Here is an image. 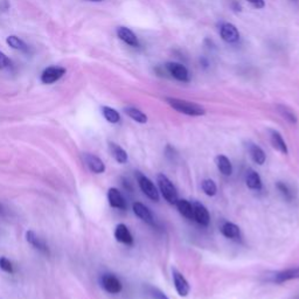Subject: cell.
<instances>
[{
  "label": "cell",
  "instance_id": "obj_32",
  "mask_svg": "<svg viewBox=\"0 0 299 299\" xmlns=\"http://www.w3.org/2000/svg\"><path fill=\"white\" fill-rule=\"evenodd\" d=\"M11 66V60L7 58L6 54L0 52V69H5Z\"/></svg>",
  "mask_w": 299,
  "mask_h": 299
},
{
  "label": "cell",
  "instance_id": "obj_13",
  "mask_svg": "<svg viewBox=\"0 0 299 299\" xmlns=\"http://www.w3.org/2000/svg\"><path fill=\"white\" fill-rule=\"evenodd\" d=\"M108 200L111 207L117 209H127V201L124 200V197L120 192L117 188H110L108 191Z\"/></svg>",
  "mask_w": 299,
  "mask_h": 299
},
{
  "label": "cell",
  "instance_id": "obj_5",
  "mask_svg": "<svg viewBox=\"0 0 299 299\" xmlns=\"http://www.w3.org/2000/svg\"><path fill=\"white\" fill-rule=\"evenodd\" d=\"M101 285L102 288L107 291V292L111 294L119 293L123 289V285L120 281L117 278L115 275L106 273L101 277Z\"/></svg>",
  "mask_w": 299,
  "mask_h": 299
},
{
  "label": "cell",
  "instance_id": "obj_23",
  "mask_svg": "<svg viewBox=\"0 0 299 299\" xmlns=\"http://www.w3.org/2000/svg\"><path fill=\"white\" fill-rule=\"evenodd\" d=\"M177 208L181 215L185 216L188 220H194V214H193V206L189 201L185 199H178L177 201Z\"/></svg>",
  "mask_w": 299,
  "mask_h": 299
},
{
  "label": "cell",
  "instance_id": "obj_2",
  "mask_svg": "<svg viewBox=\"0 0 299 299\" xmlns=\"http://www.w3.org/2000/svg\"><path fill=\"white\" fill-rule=\"evenodd\" d=\"M157 180H158V185L160 188V192L163 194V196L168 201L169 204L176 205L178 201V192L175 185L171 183V180L168 179L166 176L164 175H158L157 177Z\"/></svg>",
  "mask_w": 299,
  "mask_h": 299
},
{
  "label": "cell",
  "instance_id": "obj_31",
  "mask_svg": "<svg viewBox=\"0 0 299 299\" xmlns=\"http://www.w3.org/2000/svg\"><path fill=\"white\" fill-rule=\"evenodd\" d=\"M0 269H3L4 271L9 272V273H13V265L10 262V260H7L6 257H0Z\"/></svg>",
  "mask_w": 299,
  "mask_h": 299
},
{
  "label": "cell",
  "instance_id": "obj_30",
  "mask_svg": "<svg viewBox=\"0 0 299 299\" xmlns=\"http://www.w3.org/2000/svg\"><path fill=\"white\" fill-rule=\"evenodd\" d=\"M150 296H151L153 299H168V297L165 294L164 292H161L159 289L153 288V286H150L147 289Z\"/></svg>",
  "mask_w": 299,
  "mask_h": 299
},
{
  "label": "cell",
  "instance_id": "obj_12",
  "mask_svg": "<svg viewBox=\"0 0 299 299\" xmlns=\"http://www.w3.org/2000/svg\"><path fill=\"white\" fill-rule=\"evenodd\" d=\"M116 32H117V35H118V38L122 40L123 42H125L131 47H139L138 38H137L136 34L133 33L130 28L120 26L117 28Z\"/></svg>",
  "mask_w": 299,
  "mask_h": 299
},
{
  "label": "cell",
  "instance_id": "obj_19",
  "mask_svg": "<svg viewBox=\"0 0 299 299\" xmlns=\"http://www.w3.org/2000/svg\"><path fill=\"white\" fill-rule=\"evenodd\" d=\"M245 183L246 186L250 189H254V191H261L262 189V180L260 175L254 169H248L245 175Z\"/></svg>",
  "mask_w": 299,
  "mask_h": 299
},
{
  "label": "cell",
  "instance_id": "obj_22",
  "mask_svg": "<svg viewBox=\"0 0 299 299\" xmlns=\"http://www.w3.org/2000/svg\"><path fill=\"white\" fill-rule=\"evenodd\" d=\"M109 151H110L111 156L114 157L117 163L125 164L128 161V153L118 144L109 143Z\"/></svg>",
  "mask_w": 299,
  "mask_h": 299
},
{
  "label": "cell",
  "instance_id": "obj_21",
  "mask_svg": "<svg viewBox=\"0 0 299 299\" xmlns=\"http://www.w3.org/2000/svg\"><path fill=\"white\" fill-rule=\"evenodd\" d=\"M215 164L217 166V169H219L223 176L228 177L233 173V165L226 156L223 155L217 156L215 158Z\"/></svg>",
  "mask_w": 299,
  "mask_h": 299
},
{
  "label": "cell",
  "instance_id": "obj_25",
  "mask_svg": "<svg viewBox=\"0 0 299 299\" xmlns=\"http://www.w3.org/2000/svg\"><path fill=\"white\" fill-rule=\"evenodd\" d=\"M6 42H7V44H9L10 47H12L15 51L23 52V53H27V52H28V46L25 42L22 41L21 39L18 38V36L10 35L9 38L6 39Z\"/></svg>",
  "mask_w": 299,
  "mask_h": 299
},
{
  "label": "cell",
  "instance_id": "obj_24",
  "mask_svg": "<svg viewBox=\"0 0 299 299\" xmlns=\"http://www.w3.org/2000/svg\"><path fill=\"white\" fill-rule=\"evenodd\" d=\"M124 112L127 114L131 119L136 120L137 123L145 124L147 122V116L144 114L143 111H140L139 109L133 108V107H127L124 108Z\"/></svg>",
  "mask_w": 299,
  "mask_h": 299
},
{
  "label": "cell",
  "instance_id": "obj_28",
  "mask_svg": "<svg viewBox=\"0 0 299 299\" xmlns=\"http://www.w3.org/2000/svg\"><path fill=\"white\" fill-rule=\"evenodd\" d=\"M201 187H203V191L207 194L208 196H213L216 194V185L214 183L213 180L211 179H206L203 181V184H201Z\"/></svg>",
  "mask_w": 299,
  "mask_h": 299
},
{
  "label": "cell",
  "instance_id": "obj_9",
  "mask_svg": "<svg viewBox=\"0 0 299 299\" xmlns=\"http://www.w3.org/2000/svg\"><path fill=\"white\" fill-rule=\"evenodd\" d=\"M192 206H193L194 220L201 226H208L209 221H211V216H209L207 208H206L203 204L197 203V201H194Z\"/></svg>",
  "mask_w": 299,
  "mask_h": 299
},
{
  "label": "cell",
  "instance_id": "obj_7",
  "mask_svg": "<svg viewBox=\"0 0 299 299\" xmlns=\"http://www.w3.org/2000/svg\"><path fill=\"white\" fill-rule=\"evenodd\" d=\"M64 74H66V69L62 67H58V66L48 67L41 74V82L44 84L55 83L56 81L61 79Z\"/></svg>",
  "mask_w": 299,
  "mask_h": 299
},
{
  "label": "cell",
  "instance_id": "obj_27",
  "mask_svg": "<svg viewBox=\"0 0 299 299\" xmlns=\"http://www.w3.org/2000/svg\"><path fill=\"white\" fill-rule=\"evenodd\" d=\"M277 110L280 112V115L283 117V118L288 120L289 123L291 124H296L297 123V116L294 112L291 110L289 107H285V106H277Z\"/></svg>",
  "mask_w": 299,
  "mask_h": 299
},
{
  "label": "cell",
  "instance_id": "obj_10",
  "mask_svg": "<svg viewBox=\"0 0 299 299\" xmlns=\"http://www.w3.org/2000/svg\"><path fill=\"white\" fill-rule=\"evenodd\" d=\"M26 240L31 245H33L35 249H38L39 252H41L44 255H49V248L43 238L40 237L38 234L34 233L33 230H28L26 233Z\"/></svg>",
  "mask_w": 299,
  "mask_h": 299
},
{
  "label": "cell",
  "instance_id": "obj_1",
  "mask_svg": "<svg viewBox=\"0 0 299 299\" xmlns=\"http://www.w3.org/2000/svg\"><path fill=\"white\" fill-rule=\"evenodd\" d=\"M166 102L168 106L175 109L180 114L192 116V117H197V116H204L206 114V110L204 107L199 106V104L189 102V101L186 99H180V98H173V97H167Z\"/></svg>",
  "mask_w": 299,
  "mask_h": 299
},
{
  "label": "cell",
  "instance_id": "obj_4",
  "mask_svg": "<svg viewBox=\"0 0 299 299\" xmlns=\"http://www.w3.org/2000/svg\"><path fill=\"white\" fill-rule=\"evenodd\" d=\"M165 69H166V71L173 79L180 81V82H189V80H191L188 69L181 63L168 62L166 66H165Z\"/></svg>",
  "mask_w": 299,
  "mask_h": 299
},
{
  "label": "cell",
  "instance_id": "obj_34",
  "mask_svg": "<svg viewBox=\"0 0 299 299\" xmlns=\"http://www.w3.org/2000/svg\"><path fill=\"white\" fill-rule=\"evenodd\" d=\"M88 2H92V3H101V2H103V0H88Z\"/></svg>",
  "mask_w": 299,
  "mask_h": 299
},
{
  "label": "cell",
  "instance_id": "obj_14",
  "mask_svg": "<svg viewBox=\"0 0 299 299\" xmlns=\"http://www.w3.org/2000/svg\"><path fill=\"white\" fill-rule=\"evenodd\" d=\"M115 237L116 240L120 242V243L127 244V245H132L133 244V237L130 230L127 227V226L123 223L117 225L115 229Z\"/></svg>",
  "mask_w": 299,
  "mask_h": 299
},
{
  "label": "cell",
  "instance_id": "obj_33",
  "mask_svg": "<svg viewBox=\"0 0 299 299\" xmlns=\"http://www.w3.org/2000/svg\"><path fill=\"white\" fill-rule=\"evenodd\" d=\"M248 2L252 4L254 7H256L257 10H261V9H264L265 6V3L264 0H248Z\"/></svg>",
  "mask_w": 299,
  "mask_h": 299
},
{
  "label": "cell",
  "instance_id": "obj_8",
  "mask_svg": "<svg viewBox=\"0 0 299 299\" xmlns=\"http://www.w3.org/2000/svg\"><path fill=\"white\" fill-rule=\"evenodd\" d=\"M172 277H173V283H175L176 290L179 296L186 297L189 293V290H191V286H189L188 282L186 281V278L181 275L176 268L172 269Z\"/></svg>",
  "mask_w": 299,
  "mask_h": 299
},
{
  "label": "cell",
  "instance_id": "obj_11",
  "mask_svg": "<svg viewBox=\"0 0 299 299\" xmlns=\"http://www.w3.org/2000/svg\"><path fill=\"white\" fill-rule=\"evenodd\" d=\"M83 159L89 169H90L91 172L96 173V175H101V173L106 171V165H104L103 161L101 160L98 157L90 155V153H84Z\"/></svg>",
  "mask_w": 299,
  "mask_h": 299
},
{
  "label": "cell",
  "instance_id": "obj_26",
  "mask_svg": "<svg viewBox=\"0 0 299 299\" xmlns=\"http://www.w3.org/2000/svg\"><path fill=\"white\" fill-rule=\"evenodd\" d=\"M102 114L104 116V118H106L109 123L116 124V123H118L120 120L119 112L116 111L115 109H112L110 107H103L102 108Z\"/></svg>",
  "mask_w": 299,
  "mask_h": 299
},
{
  "label": "cell",
  "instance_id": "obj_6",
  "mask_svg": "<svg viewBox=\"0 0 299 299\" xmlns=\"http://www.w3.org/2000/svg\"><path fill=\"white\" fill-rule=\"evenodd\" d=\"M220 35L223 41L228 43H236L240 40V33L235 25L230 22H223L220 26Z\"/></svg>",
  "mask_w": 299,
  "mask_h": 299
},
{
  "label": "cell",
  "instance_id": "obj_20",
  "mask_svg": "<svg viewBox=\"0 0 299 299\" xmlns=\"http://www.w3.org/2000/svg\"><path fill=\"white\" fill-rule=\"evenodd\" d=\"M297 278H299V266L298 268H290L283 270L281 272H277L275 275L273 281L276 283H284L291 280H297Z\"/></svg>",
  "mask_w": 299,
  "mask_h": 299
},
{
  "label": "cell",
  "instance_id": "obj_3",
  "mask_svg": "<svg viewBox=\"0 0 299 299\" xmlns=\"http://www.w3.org/2000/svg\"><path fill=\"white\" fill-rule=\"evenodd\" d=\"M136 178H137V181H138L140 189L143 191L145 195H146L148 199H151L152 201L158 203L159 192L157 191V187L155 186V184H153L147 177H145L143 173H140V172H136Z\"/></svg>",
  "mask_w": 299,
  "mask_h": 299
},
{
  "label": "cell",
  "instance_id": "obj_16",
  "mask_svg": "<svg viewBox=\"0 0 299 299\" xmlns=\"http://www.w3.org/2000/svg\"><path fill=\"white\" fill-rule=\"evenodd\" d=\"M220 230L222 235L226 236L230 240H238L241 237V230L237 227L235 223H232V222H223L221 225Z\"/></svg>",
  "mask_w": 299,
  "mask_h": 299
},
{
  "label": "cell",
  "instance_id": "obj_17",
  "mask_svg": "<svg viewBox=\"0 0 299 299\" xmlns=\"http://www.w3.org/2000/svg\"><path fill=\"white\" fill-rule=\"evenodd\" d=\"M270 141H271L273 148H276L278 152L283 153V155H288V146L286 143L283 139L282 135L276 130H270Z\"/></svg>",
  "mask_w": 299,
  "mask_h": 299
},
{
  "label": "cell",
  "instance_id": "obj_29",
  "mask_svg": "<svg viewBox=\"0 0 299 299\" xmlns=\"http://www.w3.org/2000/svg\"><path fill=\"white\" fill-rule=\"evenodd\" d=\"M276 187H277L278 191L281 192L282 195L284 196L286 200L291 201V200L293 199V192L291 191V188L285 183H282V181H278L277 185H276Z\"/></svg>",
  "mask_w": 299,
  "mask_h": 299
},
{
  "label": "cell",
  "instance_id": "obj_18",
  "mask_svg": "<svg viewBox=\"0 0 299 299\" xmlns=\"http://www.w3.org/2000/svg\"><path fill=\"white\" fill-rule=\"evenodd\" d=\"M132 208H133V213H135L140 220H143L144 222H146V223H148V225H153L152 213L150 212V209L146 207V206L140 204V203H136V204H133Z\"/></svg>",
  "mask_w": 299,
  "mask_h": 299
},
{
  "label": "cell",
  "instance_id": "obj_15",
  "mask_svg": "<svg viewBox=\"0 0 299 299\" xmlns=\"http://www.w3.org/2000/svg\"><path fill=\"white\" fill-rule=\"evenodd\" d=\"M246 150H248V153L252 157V159L255 161L256 164L258 165H263L265 163V159H266V156L263 150H262L258 145L254 144V143H246Z\"/></svg>",
  "mask_w": 299,
  "mask_h": 299
},
{
  "label": "cell",
  "instance_id": "obj_35",
  "mask_svg": "<svg viewBox=\"0 0 299 299\" xmlns=\"http://www.w3.org/2000/svg\"><path fill=\"white\" fill-rule=\"evenodd\" d=\"M0 213H3V207H2V205H0Z\"/></svg>",
  "mask_w": 299,
  "mask_h": 299
}]
</instances>
